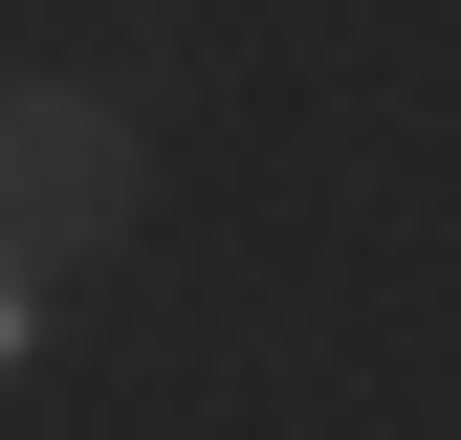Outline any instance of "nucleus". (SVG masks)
<instances>
[{"label": "nucleus", "instance_id": "1", "mask_svg": "<svg viewBox=\"0 0 461 440\" xmlns=\"http://www.w3.org/2000/svg\"><path fill=\"white\" fill-rule=\"evenodd\" d=\"M132 198H154V154L110 88H0V287H67Z\"/></svg>", "mask_w": 461, "mask_h": 440}]
</instances>
